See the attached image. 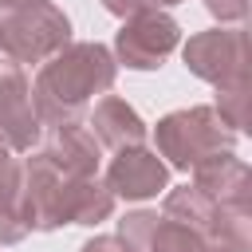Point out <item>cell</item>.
Masks as SVG:
<instances>
[{"mask_svg": "<svg viewBox=\"0 0 252 252\" xmlns=\"http://www.w3.org/2000/svg\"><path fill=\"white\" fill-rule=\"evenodd\" d=\"M0 138L8 150H32V142L39 138V114L32 106V87L16 67L0 71Z\"/></svg>", "mask_w": 252, "mask_h": 252, "instance_id": "obj_6", "label": "cell"}, {"mask_svg": "<svg viewBox=\"0 0 252 252\" xmlns=\"http://www.w3.org/2000/svg\"><path fill=\"white\" fill-rule=\"evenodd\" d=\"M232 130L244 126L248 118V83H232V87H220V110H217Z\"/></svg>", "mask_w": 252, "mask_h": 252, "instance_id": "obj_15", "label": "cell"}, {"mask_svg": "<svg viewBox=\"0 0 252 252\" xmlns=\"http://www.w3.org/2000/svg\"><path fill=\"white\" fill-rule=\"evenodd\" d=\"M217 213H220V205L213 197H205L201 189H193V185L173 189L165 197V220H177V224H185L193 232H213Z\"/></svg>", "mask_w": 252, "mask_h": 252, "instance_id": "obj_12", "label": "cell"}, {"mask_svg": "<svg viewBox=\"0 0 252 252\" xmlns=\"http://www.w3.org/2000/svg\"><path fill=\"white\" fill-rule=\"evenodd\" d=\"M165 177H169V169L158 161V154H150L142 146H130V150H118V158L110 161L106 189L118 193V197L142 201V197H154L158 189H165Z\"/></svg>", "mask_w": 252, "mask_h": 252, "instance_id": "obj_7", "label": "cell"}, {"mask_svg": "<svg viewBox=\"0 0 252 252\" xmlns=\"http://www.w3.org/2000/svg\"><path fill=\"white\" fill-rule=\"evenodd\" d=\"M79 252H126V244L114 240V236H94V240H87Z\"/></svg>", "mask_w": 252, "mask_h": 252, "instance_id": "obj_17", "label": "cell"}, {"mask_svg": "<svg viewBox=\"0 0 252 252\" xmlns=\"http://www.w3.org/2000/svg\"><path fill=\"white\" fill-rule=\"evenodd\" d=\"M154 228H158V213H130L118 224V240L126 244V252H146Z\"/></svg>", "mask_w": 252, "mask_h": 252, "instance_id": "obj_14", "label": "cell"}, {"mask_svg": "<svg viewBox=\"0 0 252 252\" xmlns=\"http://www.w3.org/2000/svg\"><path fill=\"white\" fill-rule=\"evenodd\" d=\"M91 134L98 138V142H106V146H118V150H130V146H138L142 138H146V126H142V118L122 102V98H114V94H106L98 106H94V118H91Z\"/></svg>", "mask_w": 252, "mask_h": 252, "instance_id": "obj_10", "label": "cell"}, {"mask_svg": "<svg viewBox=\"0 0 252 252\" xmlns=\"http://www.w3.org/2000/svg\"><path fill=\"white\" fill-rule=\"evenodd\" d=\"M205 248L209 244L201 240V232H193L177 220H158V228L146 244V252H205Z\"/></svg>", "mask_w": 252, "mask_h": 252, "instance_id": "obj_13", "label": "cell"}, {"mask_svg": "<svg viewBox=\"0 0 252 252\" xmlns=\"http://www.w3.org/2000/svg\"><path fill=\"white\" fill-rule=\"evenodd\" d=\"M114 16H134V12H142L146 8V0H102Z\"/></svg>", "mask_w": 252, "mask_h": 252, "instance_id": "obj_18", "label": "cell"}, {"mask_svg": "<svg viewBox=\"0 0 252 252\" xmlns=\"http://www.w3.org/2000/svg\"><path fill=\"white\" fill-rule=\"evenodd\" d=\"M154 4H177V0H154Z\"/></svg>", "mask_w": 252, "mask_h": 252, "instance_id": "obj_22", "label": "cell"}, {"mask_svg": "<svg viewBox=\"0 0 252 252\" xmlns=\"http://www.w3.org/2000/svg\"><path fill=\"white\" fill-rule=\"evenodd\" d=\"M205 4H209V12L220 16V20H240V16H244V0H205Z\"/></svg>", "mask_w": 252, "mask_h": 252, "instance_id": "obj_16", "label": "cell"}, {"mask_svg": "<svg viewBox=\"0 0 252 252\" xmlns=\"http://www.w3.org/2000/svg\"><path fill=\"white\" fill-rule=\"evenodd\" d=\"M114 47H118V55H122L126 67H138V71L158 67V63L177 47V24H173L165 12L142 8V12H134V16L122 24Z\"/></svg>", "mask_w": 252, "mask_h": 252, "instance_id": "obj_5", "label": "cell"}, {"mask_svg": "<svg viewBox=\"0 0 252 252\" xmlns=\"http://www.w3.org/2000/svg\"><path fill=\"white\" fill-rule=\"evenodd\" d=\"M28 4H47V0H0V8H28Z\"/></svg>", "mask_w": 252, "mask_h": 252, "instance_id": "obj_19", "label": "cell"}, {"mask_svg": "<svg viewBox=\"0 0 252 252\" xmlns=\"http://www.w3.org/2000/svg\"><path fill=\"white\" fill-rule=\"evenodd\" d=\"M71 39V24L55 4H28L16 8L4 24V51L20 63H43L63 51Z\"/></svg>", "mask_w": 252, "mask_h": 252, "instance_id": "obj_3", "label": "cell"}, {"mask_svg": "<svg viewBox=\"0 0 252 252\" xmlns=\"http://www.w3.org/2000/svg\"><path fill=\"white\" fill-rule=\"evenodd\" d=\"M193 189H201L205 197H213L217 205H236L248 209V189H252V173L240 158L232 154H213L205 161L193 165Z\"/></svg>", "mask_w": 252, "mask_h": 252, "instance_id": "obj_9", "label": "cell"}, {"mask_svg": "<svg viewBox=\"0 0 252 252\" xmlns=\"http://www.w3.org/2000/svg\"><path fill=\"white\" fill-rule=\"evenodd\" d=\"M0 51H4V24H0Z\"/></svg>", "mask_w": 252, "mask_h": 252, "instance_id": "obj_21", "label": "cell"}, {"mask_svg": "<svg viewBox=\"0 0 252 252\" xmlns=\"http://www.w3.org/2000/svg\"><path fill=\"white\" fill-rule=\"evenodd\" d=\"M110 83H114L110 51L102 43H71L39 67L32 106H35L39 122L63 126V122L79 118V110L91 102V94L110 91Z\"/></svg>", "mask_w": 252, "mask_h": 252, "instance_id": "obj_1", "label": "cell"}, {"mask_svg": "<svg viewBox=\"0 0 252 252\" xmlns=\"http://www.w3.org/2000/svg\"><path fill=\"white\" fill-rule=\"evenodd\" d=\"M43 158L63 173V177H94L98 169V138L79 126V122H63V126H51L47 134V146H43Z\"/></svg>", "mask_w": 252, "mask_h": 252, "instance_id": "obj_8", "label": "cell"}, {"mask_svg": "<svg viewBox=\"0 0 252 252\" xmlns=\"http://www.w3.org/2000/svg\"><path fill=\"white\" fill-rule=\"evenodd\" d=\"M185 67L217 87H232V83H248V39L244 32L228 28V32H201L185 43Z\"/></svg>", "mask_w": 252, "mask_h": 252, "instance_id": "obj_4", "label": "cell"}, {"mask_svg": "<svg viewBox=\"0 0 252 252\" xmlns=\"http://www.w3.org/2000/svg\"><path fill=\"white\" fill-rule=\"evenodd\" d=\"M114 209V193L94 177H71L63 189V220L71 224H98Z\"/></svg>", "mask_w": 252, "mask_h": 252, "instance_id": "obj_11", "label": "cell"}, {"mask_svg": "<svg viewBox=\"0 0 252 252\" xmlns=\"http://www.w3.org/2000/svg\"><path fill=\"white\" fill-rule=\"evenodd\" d=\"M232 142H236V130L209 106L177 110L158 122V150L177 169H193L197 161H205L213 154H228Z\"/></svg>", "mask_w": 252, "mask_h": 252, "instance_id": "obj_2", "label": "cell"}, {"mask_svg": "<svg viewBox=\"0 0 252 252\" xmlns=\"http://www.w3.org/2000/svg\"><path fill=\"white\" fill-rule=\"evenodd\" d=\"M205 252H232V248H224V244H209Z\"/></svg>", "mask_w": 252, "mask_h": 252, "instance_id": "obj_20", "label": "cell"}]
</instances>
